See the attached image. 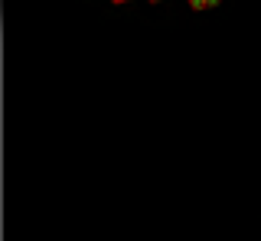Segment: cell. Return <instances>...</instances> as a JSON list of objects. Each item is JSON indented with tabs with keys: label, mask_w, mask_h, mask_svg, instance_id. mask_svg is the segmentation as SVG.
<instances>
[{
	"label": "cell",
	"mask_w": 261,
	"mask_h": 241,
	"mask_svg": "<svg viewBox=\"0 0 261 241\" xmlns=\"http://www.w3.org/2000/svg\"><path fill=\"white\" fill-rule=\"evenodd\" d=\"M111 4H127V0H111Z\"/></svg>",
	"instance_id": "cell-1"
},
{
	"label": "cell",
	"mask_w": 261,
	"mask_h": 241,
	"mask_svg": "<svg viewBox=\"0 0 261 241\" xmlns=\"http://www.w3.org/2000/svg\"><path fill=\"white\" fill-rule=\"evenodd\" d=\"M153 4H157V0H153Z\"/></svg>",
	"instance_id": "cell-2"
}]
</instances>
